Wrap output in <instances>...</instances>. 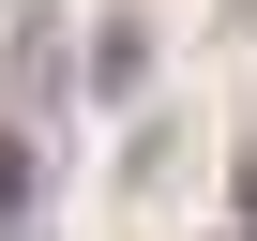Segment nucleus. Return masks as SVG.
I'll use <instances>...</instances> for the list:
<instances>
[{
  "label": "nucleus",
  "mask_w": 257,
  "mask_h": 241,
  "mask_svg": "<svg viewBox=\"0 0 257 241\" xmlns=\"http://www.w3.org/2000/svg\"><path fill=\"white\" fill-rule=\"evenodd\" d=\"M31 211V136H0V226Z\"/></svg>",
  "instance_id": "f257e3e1"
},
{
  "label": "nucleus",
  "mask_w": 257,
  "mask_h": 241,
  "mask_svg": "<svg viewBox=\"0 0 257 241\" xmlns=\"http://www.w3.org/2000/svg\"><path fill=\"white\" fill-rule=\"evenodd\" d=\"M227 226H257V136H242V166H227Z\"/></svg>",
  "instance_id": "f03ea898"
}]
</instances>
